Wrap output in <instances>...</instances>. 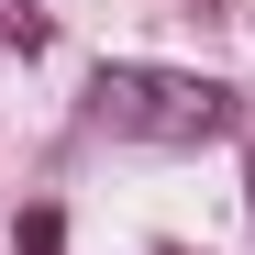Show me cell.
Here are the masks:
<instances>
[{"label":"cell","mask_w":255,"mask_h":255,"mask_svg":"<svg viewBox=\"0 0 255 255\" xmlns=\"http://www.w3.org/2000/svg\"><path fill=\"white\" fill-rule=\"evenodd\" d=\"M89 122L100 133H133V144H211L233 122L222 78H189V67H100L89 78Z\"/></svg>","instance_id":"cell-1"},{"label":"cell","mask_w":255,"mask_h":255,"mask_svg":"<svg viewBox=\"0 0 255 255\" xmlns=\"http://www.w3.org/2000/svg\"><path fill=\"white\" fill-rule=\"evenodd\" d=\"M22 255H67V222H56V200H33V211H22Z\"/></svg>","instance_id":"cell-2"},{"label":"cell","mask_w":255,"mask_h":255,"mask_svg":"<svg viewBox=\"0 0 255 255\" xmlns=\"http://www.w3.org/2000/svg\"><path fill=\"white\" fill-rule=\"evenodd\" d=\"M33 33H45V22H33V0H0V45H33Z\"/></svg>","instance_id":"cell-3"},{"label":"cell","mask_w":255,"mask_h":255,"mask_svg":"<svg viewBox=\"0 0 255 255\" xmlns=\"http://www.w3.org/2000/svg\"><path fill=\"white\" fill-rule=\"evenodd\" d=\"M244 178H255V166H244Z\"/></svg>","instance_id":"cell-4"}]
</instances>
